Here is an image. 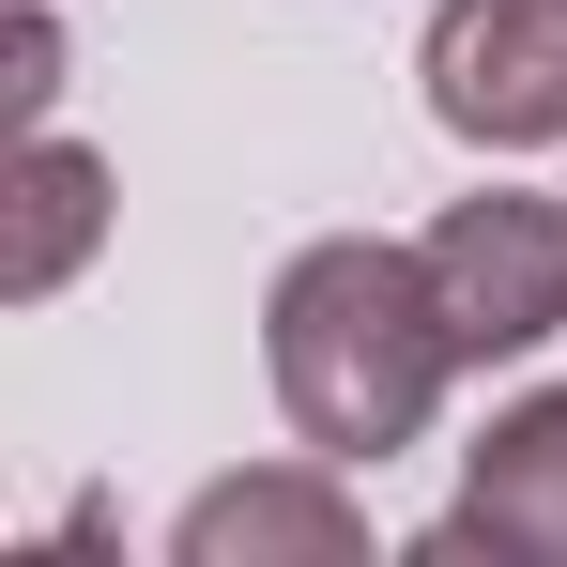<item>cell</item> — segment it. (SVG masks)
Masks as SVG:
<instances>
[{
    "label": "cell",
    "mask_w": 567,
    "mask_h": 567,
    "mask_svg": "<svg viewBox=\"0 0 567 567\" xmlns=\"http://www.w3.org/2000/svg\"><path fill=\"white\" fill-rule=\"evenodd\" d=\"M261 369H277L291 445H322L338 475L399 461L461 383V322L430 291V246H383V230L291 246V277L261 291Z\"/></svg>",
    "instance_id": "1"
},
{
    "label": "cell",
    "mask_w": 567,
    "mask_h": 567,
    "mask_svg": "<svg viewBox=\"0 0 567 567\" xmlns=\"http://www.w3.org/2000/svg\"><path fill=\"white\" fill-rule=\"evenodd\" d=\"M414 246L461 322V369H522L537 338H567V185H475Z\"/></svg>",
    "instance_id": "2"
},
{
    "label": "cell",
    "mask_w": 567,
    "mask_h": 567,
    "mask_svg": "<svg viewBox=\"0 0 567 567\" xmlns=\"http://www.w3.org/2000/svg\"><path fill=\"white\" fill-rule=\"evenodd\" d=\"M430 123L475 154H553L567 138V0H445L430 16Z\"/></svg>",
    "instance_id": "3"
},
{
    "label": "cell",
    "mask_w": 567,
    "mask_h": 567,
    "mask_svg": "<svg viewBox=\"0 0 567 567\" xmlns=\"http://www.w3.org/2000/svg\"><path fill=\"white\" fill-rule=\"evenodd\" d=\"M430 567H567V383H537V399H506L491 430H475L461 461V506L414 537Z\"/></svg>",
    "instance_id": "4"
},
{
    "label": "cell",
    "mask_w": 567,
    "mask_h": 567,
    "mask_svg": "<svg viewBox=\"0 0 567 567\" xmlns=\"http://www.w3.org/2000/svg\"><path fill=\"white\" fill-rule=\"evenodd\" d=\"M169 553H185V567H353V553H369V522H353L338 461L307 445L291 475H215V491L185 506Z\"/></svg>",
    "instance_id": "5"
},
{
    "label": "cell",
    "mask_w": 567,
    "mask_h": 567,
    "mask_svg": "<svg viewBox=\"0 0 567 567\" xmlns=\"http://www.w3.org/2000/svg\"><path fill=\"white\" fill-rule=\"evenodd\" d=\"M93 230H107V169L62 138V123H31V138H16V261H0V291L47 307V291L93 261Z\"/></svg>",
    "instance_id": "6"
}]
</instances>
